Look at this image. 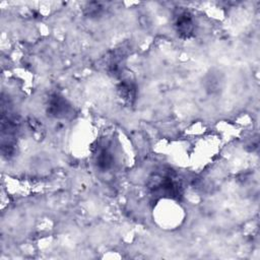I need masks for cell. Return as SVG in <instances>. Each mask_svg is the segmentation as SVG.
Returning <instances> with one entry per match:
<instances>
[{
	"label": "cell",
	"instance_id": "5b68a950",
	"mask_svg": "<svg viewBox=\"0 0 260 260\" xmlns=\"http://www.w3.org/2000/svg\"><path fill=\"white\" fill-rule=\"evenodd\" d=\"M95 165L102 172L112 169L114 166V155L108 146H102L99 148L95 154Z\"/></svg>",
	"mask_w": 260,
	"mask_h": 260
},
{
	"label": "cell",
	"instance_id": "3957f363",
	"mask_svg": "<svg viewBox=\"0 0 260 260\" xmlns=\"http://www.w3.org/2000/svg\"><path fill=\"white\" fill-rule=\"evenodd\" d=\"M72 111L68 101L59 93H53L49 96L47 103V113L53 118H65Z\"/></svg>",
	"mask_w": 260,
	"mask_h": 260
},
{
	"label": "cell",
	"instance_id": "7a4b0ae2",
	"mask_svg": "<svg viewBox=\"0 0 260 260\" xmlns=\"http://www.w3.org/2000/svg\"><path fill=\"white\" fill-rule=\"evenodd\" d=\"M175 30L181 39L187 40L193 37L195 31V22L193 15L186 9H179L174 15Z\"/></svg>",
	"mask_w": 260,
	"mask_h": 260
},
{
	"label": "cell",
	"instance_id": "8992f818",
	"mask_svg": "<svg viewBox=\"0 0 260 260\" xmlns=\"http://www.w3.org/2000/svg\"><path fill=\"white\" fill-rule=\"evenodd\" d=\"M84 10H85L86 15L93 17V16H98L101 14V12L103 11V6L100 2H90V3L86 4Z\"/></svg>",
	"mask_w": 260,
	"mask_h": 260
},
{
	"label": "cell",
	"instance_id": "277c9868",
	"mask_svg": "<svg viewBox=\"0 0 260 260\" xmlns=\"http://www.w3.org/2000/svg\"><path fill=\"white\" fill-rule=\"evenodd\" d=\"M117 91L120 100L127 106H132L136 100V85L130 79L121 80L117 86Z\"/></svg>",
	"mask_w": 260,
	"mask_h": 260
},
{
	"label": "cell",
	"instance_id": "6da1fadb",
	"mask_svg": "<svg viewBox=\"0 0 260 260\" xmlns=\"http://www.w3.org/2000/svg\"><path fill=\"white\" fill-rule=\"evenodd\" d=\"M147 188L154 197L179 200L182 197V184L175 172L162 170L153 173L147 181Z\"/></svg>",
	"mask_w": 260,
	"mask_h": 260
}]
</instances>
